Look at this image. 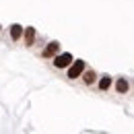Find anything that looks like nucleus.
I'll return each mask as SVG.
<instances>
[{
	"instance_id": "f257e3e1",
	"label": "nucleus",
	"mask_w": 134,
	"mask_h": 134,
	"mask_svg": "<svg viewBox=\"0 0 134 134\" xmlns=\"http://www.w3.org/2000/svg\"><path fill=\"white\" fill-rule=\"evenodd\" d=\"M111 93H114L116 97H128V95L132 93V81H130L126 74H118V76H114Z\"/></svg>"
},
{
	"instance_id": "f03ea898",
	"label": "nucleus",
	"mask_w": 134,
	"mask_h": 134,
	"mask_svg": "<svg viewBox=\"0 0 134 134\" xmlns=\"http://www.w3.org/2000/svg\"><path fill=\"white\" fill-rule=\"evenodd\" d=\"M21 43H23L27 50H35L37 46H43V37L37 33L35 27L27 25V27H23V39H21Z\"/></svg>"
},
{
	"instance_id": "7ed1b4c3",
	"label": "nucleus",
	"mask_w": 134,
	"mask_h": 134,
	"mask_svg": "<svg viewBox=\"0 0 134 134\" xmlns=\"http://www.w3.org/2000/svg\"><path fill=\"white\" fill-rule=\"evenodd\" d=\"M72 60H74V58H72V54H70V52H58V54L52 58L48 64H50V68L54 70V72H58V74H60V72H64V70L70 66V62H72Z\"/></svg>"
},
{
	"instance_id": "20e7f679",
	"label": "nucleus",
	"mask_w": 134,
	"mask_h": 134,
	"mask_svg": "<svg viewBox=\"0 0 134 134\" xmlns=\"http://www.w3.org/2000/svg\"><path fill=\"white\" fill-rule=\"evenodd\" d=\"M85 66H87V62L81 60V58H79V60H72L70 66L64 70V76H62V79H64L66 83H70V85H76V81H79L81 72L85 70Z\"/></svg>"
},
{
	"instance_id": "39448f33",
	"label": "nucleus",
	"mask_w": 134,
	"mask_h": 134,
	"mask_svg": "<svg viewBox=\"0 0 134 134\" xmlns=\"http://www.w3.org/2000/svg\"><path fill=\"white\" fill-rule=\"evenodd\" d=\"M58 52H62V43H60V41H56V39H52V41H48V43H43V46H41V50L37 52V58H39V60H43V62H50Z\"/></svg>"
},
{
	"instance_id": "423d86ee",
	"label": "nucleus",
	"mask_w": 134,
	"mask_h": 134,
	"mask_svg": "<svg viewBox=\"0 0 134 134\" xmlns=\"http://www.w3.org/2000/svg\"><path fill=\"white\" fill-rule=\"evenodd\" d=\"M97 76H99V72L87 64L85 70L81 72V76H79V81H76V83H79V87H83V89H89V91H91V89L95 87V83H97Z\"/></svg>"
},
{
	"instance_id": "0eeeda50",
	"label": "nucleus",
	"mask_w": 134,
	"mask_h": 134,
	"mask_svg": "<svg viewBox=\"0 0 134 134\" xmlns=\"http://www.w3.org/2000/svg\"><path fill=\"white\" fill-rule=\"evenodd\" d=\"M111 83H114V76L109 72H103L97 76V83L91 91H95L97 95H107V93H111Z\"/></svg>"
},
{
	"instance_id": "6e6552de",
	"label": "nucleus",
	"mask_w": 134,
	"mask_h": 134,
	"mask_svg": "<svg viewBox=\"0 0 134 134\" xmlns=\"http://www.w3.org/2000/svg\"><path fill=\"white\" fill-rule=\"evenodd\" d=\"M21 39H23V25H19V23L10 25L8 27V46H17L21 43Z\"/></svg>"
},
{
	"instance_id": "1a4fd4ad",
	"label": "nucleus",
	"mask_w": 134,
	"mask_h": 134,
	"mask_svg": "<svg viewBox=\"0 0 134 134\" xmlns=\"http://www.w3.org/2000/svg\"><path fill=\"white\" fill-rule=\"evenodd\" d=\"M2 31H4V27H2V25H0V35H2Z\"/></svg>"
},
{
	"instance_id": "9d476101",
	"label": "nucleus",
	"mask_w": 134,
	"mask_h": 134,
	"mask_svg": "<svg viewBox=\"0 0 134 134\" xmlns=\"http://www.w3.org/2000/svg\"><path fill=\"white\" fill-rule=\"evenodd\" d=\"M132 93H134V81H132Z\"/></svg>"
}]
</instances>
